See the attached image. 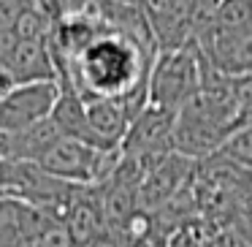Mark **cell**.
<instances>
[{
  "label": "cell",
  "instance_id": "obj_1",
  "mask_svg": "<svg viewBox=\"0 0 252 247\" xmlns=\"http://www.w3.org/2000/svg\"><path fill=\"white\" fill-rule=\"evenodd\" d=\"M155 55L158 49L149 38L111 28L98 17V28L87 44L57 63V76L68 79L82 98H117L141 109Z\"/></svg>",
  "mask_w": 252,
  "mask_h": 247
},
{
  "label": "cell",
  "instance_id": "obj_2",
  "mask_svg": "<svg viewBox=\"0 0 252 247\" xmlns=\"http://www.w3.org/2000/svg\"><path fill=\"white\" fill-rule=\"evenodd\" d=\"M241 106L233 90V76L214 71L203 63V84L174 114V152L185 158H212L239 125Z\"/></svg>",
  "mask_w": 252,
  "mask_h": 247
},
{
  "label": "cell",
  "instance_id": "obj_3",
  "mask_svg": "<svg viewBox=\"0 0 252 247\" xmlns=\"http://www.w3.org/2000/svg\"><path fill=\"white\" fill-rule=\"evenodd\" d=\"M195 44L203 63L225 76L252 71V0H217Z\"/></svg>",
  "mask_w": 252,
  "mask_h": 247
},
{
  "label": "cell",
  "instance_id": "obj_4",
  "mask_svg": "<svg viewBox=\"0 0 252 247\" xmlns=\"http://www.w3.org/2000/svg\"><path fill=\"white\" fill-rule=\"evenodd\" d=\"M203 84V57L195 38L155 55L147 76V104L176 114Z\"/></svg>",
  "mask_w": 252,
  "mask_h": 247
},
{
  "label": "cell",
  "instance_id": "obj_5",
  "mask_svg": "<svg viewBox=\"0 0 252 247\" xmlns=\"http://www.w3.org/2000/svg\"><path fill=\"white\" fill-rule=\"evenodd\" d=\"M122 158V147H95L82 139L60 136L35 163L46 169L57 179L73 185H98L117 169Z\"/></svg>",
  "mask_w": 252,
  "mask_h": 247
},
{
  "label": "cell",
  "instance_id": "obj_6",
  "mask_svg": "<svg viewBox=\"0 0 252 247\" xmlns=\"http://www.w3.org/2000/svg\"><path fill=\"white\" fill-rule=\"evenodd\" d=\"M217 0H138L155 49H174L195 38Z\"/></svg>",
  "mask_w": 252,
  "mask_h": 247
},
{
  "label": "cell",
  "instance_id": "obj_7",
  "mask_svg": "<svg viewBox=\"0 0 252 247\" xmlns=\"http://www.w3.org/2000/svg\"><path fill=\"white\" fill-rule=\"evenodd\" d=\"M60 82L52 79H33V82H17L0 95V133H14L33 122L44 120L55 109Z\"/></svg>",
  "mask_w": 252,
  "mask_h": 247
},
{
  "label": "cell",
  "instance_id": "obj_8",
  "mask_svg": "<svg viewBox=\"0 0 252 247\" xmlns=\"http://www.w3.org/2000/svg\"><path fill=\"white\" fill-rule=\"evenodd\" d=\"M138 114L136 106L127 101L117 98H84V117H87V128L93 144L98 147H122L127 128H130L133 117Z\"/></svg>",
  "mask_w": 252,
  "mask_h": 247
},
{
  "label": "cell",
  "instance_id": "obj_9",
  "mask_svg": "<svg viewBox=\"0 0 252 247\" xmlns=\"http://www.w3.org/2000/svg\"><path fill=\"white\" fill-rule=\"evenodd\" d=\"M60 128L57 122L49 117L33 122V125L22 128V131H14L6 133V144H3V158H11V160H38L52 144L60 139Z\"/></svg>",
  "mask_w": 252,
  "mask_h": 247
},
{
  "label": "cell",
  "instance_id": "obj_10",
  "mask_svg": "<svg viewBox=\"0 0 252 247\" xmlns=\"http://www.w3.org/2000/svg\"><path fill=\"white\" fill-rule=\"evenodd\" d=\"M44 3L55 17H68V14H79L84 8H90L93 0H44Z\"/></svg>",
  "mask_w": 252,
  "mask_h": 247
}]
</instances>
